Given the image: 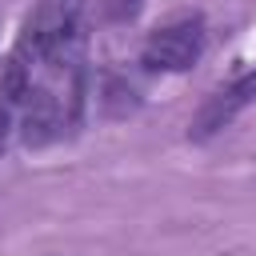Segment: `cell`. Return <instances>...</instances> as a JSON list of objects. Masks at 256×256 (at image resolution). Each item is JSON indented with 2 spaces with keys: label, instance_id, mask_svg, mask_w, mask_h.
I'll return each instance as SVG.
<instances>
[{
  "label": "cell",
  "instance_id": "3",
  "mask_svg": "<svg viewBox=\"0 0 256 256\" xmlns=\"http://www.w3.org/2000/svg\"><path fill=\"white\" fill-rule=\"evenodd\" d=\"M60 128H64L60 100L48 88H28V96H24V144L40 148V144L56 140Z\"/></svg>",
  "mask_w": 256,
  "mask_h": 256
},
{
  "label": "cell",
  "instance_id": "1",
  "mask_svg": "<svg viewBox=\"0 0 256 256\" xmlns=\"http://www.w3.org/2000/svg\"><path fill=\"white\" fill-rule=\"evenodd\" d=\"M204 20L200 16H180L164 28H156L140 52V64L148 72H188L204 56Z\"/></svg>",
  "mask_w": 256,
  "mask_h": 256
},
{
  "label": "cell",
  "instance_id": "2",
  "mask_svg": "<svg viewBox=\"0 0 256 256\" xmlns=\"http://www.w3.org/2000/svg\"><path fill=\"white\" fill-rule=\"evenodd\" d=\"M252 100H256V72H248V76L232 80L228 88H220L216 96H208V104L196 112L188 136H192V140H208V136H216V132L228 128V124H232Z\"/></svg>",
  "mask_w": 256,
  "mask_h": 256
},
{
  "label": "cell",
  "instance_id": "4",
  "mask_svg": "<svg viewBox=\"0 0 256 256\" xmlns=\"http://www.w3.org/2000/svg\"><path fill=\"white\" fill-rule=\"evenodd\" d=\"M4 140H8V108L0 104V152H4Z\"/></svg>",
  "mask_w": 256,
  "mask_h": 256
}]
</instances>
